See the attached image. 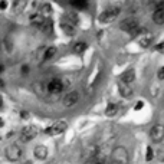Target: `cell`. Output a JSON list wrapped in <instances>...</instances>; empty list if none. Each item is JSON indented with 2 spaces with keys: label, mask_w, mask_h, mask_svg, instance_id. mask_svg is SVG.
<instances>
[{
  "label": "cell",
  "mask_w": 164,
  "mask_h": 164,
  "mask_svg": "<svg viewBox=\"0 0 164 164\" xmlns=\"http://www.w3.org/2000/svg\"><path fill=\"white\" fill-rule=\"evenodd\" d=\"M112 164H128L130 161V154L125 147H115L111 154Z\"/></svg>",
  "instance_id": "cell-1"
},
{
  "label": "cell",
  "mask_w": 164,
  "mask_h": 164,
  "mask_svg": "<svg viewBox=\"0 0 164 164\" xmlns=\"http://www.w3.org/2000/svg\"><path fill=\"white\" fill-rule=\"evenodd\" d=\"M121 13V6H112L107 10H104L101 15H99L98 20L101 23H109V22H114L117 17L120 16Z\"/></svg>",
  "instance_id": "cell-2"
},
{
  "label": "cell",
  "mask_w": 164,
  "mask_h": 164,
  "mask_svg": "<svg viewBox=\"0 0 164 164\" xmlns=\"http://www.w3.org/2000/svg\"><path fill=\"white\" fill-rule=\"evenodd\" d=\"M65 88H66V84L63 82V79H60V78H53V79H50V81L46 84V91L49 94H53V95L60 94Z\"/></svg>",
  "instance_id": "cell-3"
},
{
  "label": "cell",
  "mask_w": 164,
  "mask_h": 164,
  "mask_svg": "<svg viewBox=\"0 0 164 164\" xmlns=\"http://www.w3.org/2000/svg\"><path fill=\"white\" fill-rule=\"evenodd\" d=\"M120 26L124 32L130 33V35L132 36V33L137 30V27L140 26V23H138V19H137V17L130 16V17H127V19H124V20L121 22Z\"/></svg>",
  "instance_id": "cell-4"
},
{
  "label": "cell",
  "mask_w": 164,
  "mask_h": 164,
  "mask_svg": "<svg viewBox=\"0 0 164 164\" xmlns=\"http://www.w3.org/2000/svg\"><path fill=\"white\" fill-rule=\"evenodd\" d=\"M22 154H23L22 148L17 144H10L6 148V157L10 161H19V160L22 159Z\"/></svg>",
  "instance_id": "cell-5"
},
{
  "label": "cell",
  "mask_w": 164,
  "mask_h": 164,
  "mask_svg": "<svg viewBox=\"0 0 164 164\" xmlns=\"http://www.w3.org/2000/svg\"><path fill=\"white\" fill-rule=\"evenodd\" d=\"M38 127H35V125H27L22 130V132H20V141L23 142H29V141H32L35 137L38 135Z\"/></svg>",
  "instance_id": "cell-6"
},
{
  "label": "cell",
  "mask_w": 164,
  "mask_h": 164,
  "mask_svg": "<svg viewBox=\"0 0 164 164\" xmlns=\"http://www.w3.org/2000/svg\"><path fill=\"white\" fill-rule=\"evenodd\" d=\"M66 127H68V124H66L65 121H56L52 125L48 127V128L45 130V132H46L48 135H59V134H62V132L66 130Z\"/></svg>",
  "instance_id": "cell-7"
},
{
  "label": "cell",
  "mask_w": 164,
  "mask_h": 164,
  "mask_svg": "<svg viewBox=\"0 0 164 164\" xmlns=\"http://www.w3.org/2000/svg\"><path fill=\"white\" fill-rule=\"evenodd\" d=\"M150 138L153 142H161L164 140V125L163 124H155L150 130Z\"/></svg>",
  "instance_id": "cell-8"
},
{
  "label": "cell",
  "mask_w": 164,
  "mask_h": 164,
  "mask_svg": "<svg viewBox=\"0 0 164 164\" xmlns=\"http://www.w3.org/2000/svg\"><path fill=\"white\" fill-rule=\"evenodd\" d=\"M78 101H79V92L78 91H71L63 97L62 104H63L65 108H72V107H75L78 104Z\"/></svg>",
  "instance_id": "cell-9"
},
{
  "label": "cell",
  "mask_w": 164,
  "mask_h": 164,
  "mask_svg": "<svg viewBox=\"0 0 164 164\" xmlns=\"http://www.w3.org/2000/svg\"><path fill=\"white\" fill-rule=\"evenodd\" d=\"M118 91H120L121 97H124V98H130L134 92V89L130 84H124V82H118Z\"/></svg>",
  "instance_id": "cell-10"
},
{
  "label": "cell",
  "mask_w": 164,
  "mask_h": 164,
  "mask_svg": "<svg viewBox=\"0 0 164 164\" xmlns=\"http://www.w3.org/2000/svg\"><path fill=\"white\" fill-rule=\"evenodd\" d=\"M26 6H27V0H15L13 6H12V10H13L15 15H20L26 9Z\"/></svg>",
  "instance_id": "cell-11"
},
{
  "label": "cell",
  "mask_w": 164,
  "mask_h": 164,
  "mask_svg": "<svg viewBox=\"0 0 164 164\" xmlns=\"http://www.w3.org/2000/svg\"><path fill=\"white\" fill-rule=\"evenodd\" d=\"M134 79H135V71H134V69H128V71L122 72V73H121V78H120L121 82L130 84V85L134 82Z\"/></svg>",
  "instance_id": "cell-12"
},
{
  "label": "cell",
  "mask_w": 164,
  "mask_h": 164,
  "mask_svg": "<svg viewBox=\"0 0 164 164\" xmlns=\"http://www.w3.org/2000/svg\"><path fill=\"white\" fill-rule=\"evenodd\" d=\"M33 154L38 160H45L48 157V148L45 145H36L35 150H33Z\"/></svg>",
  "instance_id": "cell-13"
},
{
  "label": "cell",
  "mask_w": 164,
  "mask_h": 164,
  "mask_svg": "<svg viewBox=\"0 0 164 164\" xmlns=\"http://www.w3.org/2000/svg\"><path fill=\"white\" fill-rule=\"evenodd\" d=\"M60 27H62V30L66 33V35H69V36H72V35H75V25H72L71 22H68V20H62L60 22Z\"/></svg>",
  "instance_id": "cell-14"
},
{
  "label": "cell",
  "mask_w": 164,
  "mask_h": 164,
  "mask_svg": "<svg viewBox=\"0 0 164 164\" xmlns=\"http://www.w3.org/2000/svg\"><path fill=\"white\" fill-rule=\"evenodd\" d=\"M45 20H46V17L42 16L40 13H36V15H32V16H30V25L39 27V29H40V26L45 23Z\"/></svg>",
  "instance_id": "cell-15"
},
{
  "label": "cell",
  "mask_w": 164,
  "mask_h": 164,
  "mask_svg": "<svg viewBox=\"0 0 164 164\" xmlns=\"http://www.w3.org/2000/svg\"><path fill=\"white\" fill-rule=\"evenodd\" d=\"M153 22L155 25H164V12L155 9L153 13Z\"/></svg>",
  "instance_id": "cell-16"
},
{
  "label": "cell",
  "mask_w": 164,
  "mask_h": 164,
  "mask_svg": "<svg viewBox=\"0 0 164 164\" xmlns=\"http://www.w3.org/2000/svg\"><path fill=\"white\" fill-rule=\"evenodd\" d=\"M88 48V45L85 43V42H82V40H78V42H75L73 43V46H72V50L75 52V53H82V52H85Z\"/></svg>",
  "instance_id": "cell-17"
},
{
  "label": "cell",
  "mask_w": 164,
  "mask_h": 164,
  "mask_svg": "<svg viewBox=\"0 0 164 164\" xmlns=\"http://www.w3.org/2000/svg\"><path fill=\"white\" fill-rule=\"evenodd\" d=\"M71 6H73L78 10H84L88 7V0H71Z\"/></svg>",
  "instance_id": "cell-18"
},
{
  "label": "cell",
  "mask_w": 164,
  "mask_h": 164,
  "mask_svg": "<svg viewBox=\"0 0 164 164\" xmlns=\"http://www.w3.org/2000/svg\"><path fill=\"white\" fill-rule=\"evenodd\" d=\"M151 42H153V36H151V35L141 36V38H140V40H138V43H140V46H141V48H148V46L151 45Z\"/></svg>",
  "instance_id": "cell-19"
},
{
  "label": "cell",
  "mask_w": 164,
  "mask_h": 164,
  "mask_svg": "<svg viewBox=\"0 0 164 164\" xmlns=\"http://www.w3.org/2000/svg\"><path fill=\"white\" fill-rule=\"evenodd\" d=\"M56 52H58V49H56L55 46H50V48H48V49L45 50V53H43V60H50L55 56V55H56Z\"/></svg>",
  "instance_id": "cell-20"
},
{
  "label": "cell",
  "mask_w": 164,
  "mask_h": 164,
  "mask_svg": "<svg viewBox=\"0 0 164 164\" xmlns=\"http://www.w3.org/2000/svg\"><path fill=\"white\" fill-rule=\"evenodd\" d=\"M117 111H118L117 105L115 104H108L107 105V108H105V115H107V117H114V115L117 114Z\"/></svg>",
  "instance_id": "cell-21"
},
{
  "label": "cell",
  "mask_w": 164,
  "mask_h": 164,
  "mask_svg": "<svg viewBox=\"0 0 164 164\" xmlns=\"http://www.w3.org/2000/svg\"><path fill=\"white\" fill-rule=\"evenodd\" d=\"M91 164H108V161L105 160V157H102L101 154H95V157L91 160Z\"/></svg>",
  "instance_id": "cell-22"
},
{
  "label": "cell",
  "mask_w": 164,
  "mask_h": 164,
  "mask_svg": "<svg viewBox=\"0 0 164 164\" xmlns=\"http://www.w3.org/2000/svg\"><path fill=\"white\" fill-rule=\"evenodd\" d=\"M52 27H53V25H52V22L50 20H45V23L40 26V30L42 32H45V33H52Z\"/></svg>",
  "instance_id": "cell-23"
},
{
  "label": "cell",
  "mask_w": 164,
  "mask_h": 164,
  "mask_svg": "<svg viewBox=\"0 0 164 164\" xmlns=\"http://www.w3.org/2000/svg\"><path fill=\"white\" fill-rule=\"evenodd\" d=\"M3 43H5L6 52H7V53H10L12 50H13V42H12V39H10V38H5Z\"/></svg>",
  "instance_id": "cell-24"
},
{
  "label": "cell",
  "mask_w": 164,
  "mask_h": 164,
  "mask_svg": "<svg viewBox=\"0 0 164 164\" xmlns=\"http://www.w3.org/2000/svg\"><path fill=\"white\" fill-rule=\"evenodd\" d=\"M154 159V151L151 147H147V155H145V160L147 161H151Z\"/></svg>",
  "instance_id": "cell-25"
},
{
  "label": "cell",
  "mask_w": 164,
  "mask_h": 164,
  "mask_svg": "<svg viewBox=\"0 0 164 164\" xmlns=\"http://www.w3.org/2000/svg\"><path fill=\"white\" fill-rule=\"evenodd\" d=\"M157 157H159L160 161H164V145H161L160 150L157 151Z\"/></svg>",
  "instance_id": "cell-26"
},
{
  "label": "cell",
  "mask_w": 164,
  "mask_h": 164,
  "mask_svg": "<svg viewBox=\"0 0 164 164\" xmlns=\"http://www.w3.org/2000/svg\"><path fill=\"white\" fill-rule=\"evenodd\" d=\"M155 50L160 52V53H164V42H161V43H159V45H155Z\"/></svg>",
  "instance_id": "cell-27"
},
{
  "label": "cell",
  "mask_w": 164,
  "mask_h": 164,
  "mask_svg": "<svg viewBox=\"0 0 164 164\" xmlns=\"http://www.w3.org/2000/svg\"><path fill=\"white\" fill-rule=\"evenodd\" d=\"M157 78L161 79V81L164 79V66H161V68L159 69V72H157Z\"/></svg>",
  "instance_id": "cell-28"
},
{
  "label": "cell",
  "mask_w": 164,
  "mask_h": 164,
  "mask_svg": "<svg viewBox=\"0 0 164 164\" xmlns=\"http://www.w3.org/2000/svg\"><path fill=\"white\" fill-rule=\"evenodd\" d=\"M155 9H159V10H163L164 12V0H161V2H159V3H157Z\"/></svg>",
  "instance_id": "cell-29"
},
{
  "label": "cell",
  "mask_w": 164,
  "mask_h": 164,
  "mask_svg": "<svg viewBox=\"0 0 164 164\" xmlns=\"http://www.w3.org/2000/svg\"><path fill=\"white\" fill-rule=\"evenodd\" d=\"M142 107H144V102H142V101H138V102L135 104V109H137V111H138V109H141Z\"/></svg>",
  "instance_id": "cell-30"
},
{
  "label": "cell",
  "mask_w": 164,
  "mask_h": 164,
  "mask_svg": "<svg viewBox=\"0 0 164 164\" xmlns=\"http://www.w3.org/2000/svg\"><path fill=\"white\" fill-rule=\"evenodd\" d=\"M6 7H7V2H5V0H3V2H0V9H2V10H5Z\"/></svg>",
  "instance_id": "cell-31"
},
{
  "label": "cell",
  "mask_w": 164,
  "mask_h": 164,
  "mask_svg": "<svg viewBox=\"0 0 164 164\" xmlns=\"http://www.w3.org/2000/svg\"><path fill=\"white\" fill-rule=\"evenodd\" d=\"M27 72H29V66H27V65L22 66V73H23V75H26Z\"/></svg>",
  "instance_id": "cell-32"
},
{
  "label": "cell",
  "mask_w": 164,
  "mask_h": 164,
  "mask_svg": "<svg viewBox=\"0 0 164 164\" xmlns=\"http://www.w3.org/2000/svg\"><path fill=\"white\" fill-rule=\"evenodd\" d=\"M2 107H3V98L0 97V108H2Z\"/></svg>",
  "instance_id": "cell-33"
},
{
  "label": "cell",
  "mask_w": 164,
  "mask_h": 164,
  "mask_svg": "<svg viewBox=\"0 0 164 164\" xmlns=\"http://www.w3.org/2000/svg\"><path fill=\"white\" fill-rule=\"evenodd\" d=\"M3 69H5V68H3V65L0 63V72H3Z\"/></svg>",
  "instance_id": "cell-34"
},
{
  "label": "cell",
  "mask_w": 164,
  "mask_h": 164,
  "mask_svg": "<svg viewBox=\"0 0 164 164\" xmlns=\"http://www.w3.org/2000/svg\"><path fill=\"white\" fill-rule=\"evenodd\" d=\"M0 127H3V120L0 118Z\"/></svg>",
  "instance_id": "cell-35"
}]
</instances>
